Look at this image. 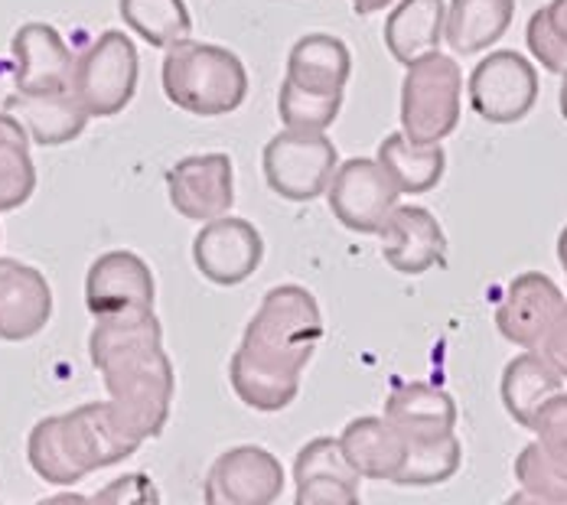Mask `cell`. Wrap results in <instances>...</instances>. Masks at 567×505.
<instances>
[{
	"instance_id": "6da1fadb",
	"label": "cell",
	"mask_w": 567,
	"mask_h": 505,
	"mask_svg": "<svg viewBox=\"0 0 567 505\" xmlns=\"http://www.w3.org/2000/svg\"><path fill=\"white\" fill-rule=\"evenodd\" d=\"M89 359L99 369L121 421L141 441L161 437L171 421L176 375L164 349V327L157 310L95 320L89 337Z\"/></svg>"
},
{
	"instance_id": "7a4b0ae2",
	"label": "cell",
	"mask_w": 567,
	"mask_h": 505,
	"mask_svg": "<svg viewBox=\"0 0 567 505\" xmlns=\"http://www.w3.org/2000/svg\"><path fill=\"white\" fill-rule=\"evenodd\" d=\"M144 441L121 421L112 401H89L33 424L27 463L50 486H75L85 476L137 453Z\"/></svg>"
},
{
	"instance_id": "3957f363",
	"label": "cell",
	"mask_w": 567,
	"mask_h": 505,
	"mask_svg": "<svg viewBox=\"0 0 567 505\" xmlns=\"http://www.w3.org/2000/svg\"><path fill=\"white\" fill-rule=\"evenodd\" d=\"M167 102L196 117H223L238 112L248 99V69L238 53L219 43L179 40L161 65Z\"/></svg>"
},
{
	"instance_id": "277c9868",
	"label": "cell",
	"mask_w": 567,
	"mask_h": 505,
	"mask_svg": "<svg viewBox=\"0 0 567 505\" xmlns=\"http://www.w3.org/2000/svg\"><path fill=\"white\" fill-rule=\"evenodd\" d=\"M323 339V313L317 297L303 284H278L265 293L251 313L241 349L265 365L300 375Z\"/></svg>"
},
{
	"instance_id": "5b68a950",
	"label": "cell",
	"mask_w": 567,
	"mask_h": 505,
	"mask_svg": "<svg viewBox=\"0 0 567 505\" xmlns=\"http://www.w3.org/2000/svg\"><path fill=\"white\" fill-rule=\"evenodd\" d=\"M463 72L447 53H427L404 65L401 79V131L421 144L447 141L460 124Z\"/></svg>"
},
{
	"instance_id": "8992f818",
	"label": "cell",
	"mask_w": 567,
	"mask_h": 505,
	"mask_svg": "<svg viewBox=\"0 0 567 505\" xmlns=\"http://www.w3.org/2000/svg\"><path fill=\"white\" fill-rule=\"evenodd\" d=\"M340 167L337 144L327 131L281 127L261 151V173L275 196L287 203H313L327 196L330 179Z\"/></svg>"
},
{
	"instance_id": "52a82bcc",
	"label": "cell",
	"mask_w": 567,
	"mask_h": 505,
	"mask_svg": "<svg viewBox=\"0 0 567 505\" xmlns=\"http://www.w3.org/2000/svg\"><path fill=\"white\" fill-rule=\"evenodd\" d=\"M141 59L124 30H105L85 53L75 56L72 92L92 117H114L137 95Z\"/></svg>"
},
{
	"instance_id": "ba28073f",
	"label": "cell",
	"mask_w": 567,
	"mask_h": 505,
	"mask_svg": "<svg viewBox=\"0 0 567 505\" xmlns=\"http://www.w3.org/2000/svg\"><path fill=\"white\" fill-rule=\"evenodd\" d=\"M470 109L489 124H518L538 102L535 62L515 50H496L483 56L466 82Z\"/></svg>"
},
{
	"instance_id": "9c48e42d",
	"label": "cell",
	"mask_w": 567,
	"mask_h": 505,
	"mask_svg": "<svg viewBox=\"0 0 567 505\" xmlns=\"http://www.w3.org/2000/svg\"><path fill=\"white\" fill-rule=\"evenodd\" d=\"M398 196L401 193L392 176L379 161L369 157L342 161L327 189V203L333 216L355 235H379L398 206Z\"/></svg>"
},
{
	"instance_id": "30bf717a",
	"label": "cell",
	"mask_w": 567,
	"mask_h": 505,
	"mask_svg": "<svg viewBox=\"0 0 567 505\" xmlns=\"http://www.w3.org/2000/svg\"><path fill=\"white\" fill-rule=\"evenodd\" d=\"M281 460L268 447L238 444L223 450L203 483L209 505H271L284 493Z\"/></svg>"
},
{
	"instance_id": "8fae6325",
	"label": "cell",
	"mask_w": 567,
	"mask_h": 505,
	"mask_svg": "<svg viewBox=\"0 0 567 505\" xmlns=\"http://www.w3.org/2000/svg\"><path fill=\"white\" fill-rule=\"evenodd\" d=\"M265 261V238L255 225L241 216H219L193 238V265L196 271L216 287H238Z\"/></svg>"
},
{
	"instance_id": "7c38bea8",
	"label": "cell",
	"mask_w": 567,
	"mask_h": 505,
	"mask_svg": "<svg viewBox=\"0 0 567 505\" xmlns=\"http://www.w3.org/2000/svg\"><path fill=\"white\" fill-rule=\"evenodd\" d=\"M157 303V281L151 265L134 251H105L85 275V307L95 320L151 313Z\"/></svg>"
},
{
	"instance_id": "4fadbf2b",
	"label": "cell",
	"mask_w": 567,
	"mask_h": 505,
	"mask_svg": "<svg viewBox=\"0 0 567 505\" xmlns=\"http://www.w3.org/2000/svg\"><path fill=\"white\" fill-rule=\"evenodd\" d=\"M171 206L193 223H213L235 206V164L228 154H193L167 169Z\"/></svg>"
},
{
	"instance_id": "5bb4252c",
	"label": "cell",
	"mask_w": 567,
	"mask_h": 505,
	"mask_svg": "<svg viewBox=\"0 0 567 505\" xmlns=\"http://www.w3.org/2000/svg\"><path fill=\"white\" fill-rule=\"evenodd\" d=\"M13 53V92L20 95H50L72 89L75 56L65 47L62 33L50 23H23L10 40Z\"/></svg>"
},
{
	"instance_id": "9a60e30c",
	"label": "cell",
	"mask_w": 567,
	"mask_h": 505,
	"mask_svg": "<svg viewBox=\"0 0 567 505\" xmlns=\"http://www.w3.org/2000/svg\"><path fill=\"white\" fill-rule=\"evenodd\" d=\"M382 258L392 271L417 278L441 265H447V235L431 209L424 206H401L385 219L382 231Z\"/></svg>"
},
{
	"instance_id": "2e32d148",
	"label": "cell",
	"mask_w": 567,
	"mask_h": 505,
	"mask_svg": "<svg viewBox=\"0 0 567 505\" xmlns=\"http://www.w3.org/2000/svg\"><path fill=\"white\" fill-rule=\"evenodd\" d=\"M561 303H565V293L548 275L522 271L518 278H512L503 303L496 307V330L518 349H538L548 327L555 323Z\"/></svg>"
},
{
	"instance_id": "e0dca14e",
	"label": "cell",
	"mask_w": 567,
	"mask_h": 505,
	"mask_svg": "<svg viewBox=\"0 0 567 505\" xmlns=\"http://www.w3.org/2000/svg\"><path fill=\"white\" fill-rule=\"evenodd\" d=\"M293 499L297 505H355L359 473L342 453L340 437H313L293 456Z\"/></svg>"
},
{
	"instance_id": "ac0fdd59",
	"label": "cell",
	"mask_w": 567,
	"mask_h": 505,
	"mask_svg": "<svg viewBox=\"0 0 567 505\" xmlns=\"http://www.w3.org/2000/svg\"><path fill=\"white\" fill-rule=\"evenodd\" d=\"M53 320V287L47 275L17 258H0V339L27 342Z\"/></svg>"
},
{
	"instance_id": "d6986e66",
	"label": "cell",
	"mask_w": 567,
	"mask_h": 505,
	"mask_svg": "<svg viewBox=\"0 0 567 505\" xmlns=\"http://www.w3.org/2000/svg\"><path fill=\"white\" fill-rule=\"evenodd\" d=\"M385 418L404 434L408 444H431L454 434L460 411L451 392L427 382H408L385 398Z\"/></svg>"
},
{
	"instance_id": "ffe728a7",
	"label": "cell",
	"mask_w": 567,
	"mask_h": 505,
	"mask_svg": "<svg viewBox=\"0 0 567 505\" xmlns=\"http://www.w3.org/2000/svg\"><path fill=\"white\" fill-rule=\"evenodd\" d=\"M3 112L20 117L30 141L40 144V147H62V144L75 141L92 121V114L85 112V105L75 99L72 89L50 92V95H20V92H13L3 102Z\"/></svg>"
},
{
	"instance_id": "44dd1931",
	"label": "cell",
	"mask_w": 567,
	"mask_h": 505,
	"mask_svg": "<svg viewBox=\"0 0 567 505\" xmlns=\"http://www.w3.org/2000/svg\"><path fill=\"white\" fill-rule=\"evenodd\" d=\"M349 75H352V53L333 33H307L287 53L284 79L293 82L297 89L337 95L346 89Z\"/></svg>"
},
{
	"instance_id": "7402d4cb",
	"label": "cell",
	"mask_w": 567,
	"mask_h": 505,
	"mask_svg": "<svg viewBox=\"0 0 567 505\" xmlns=\"http://www.w3.org/2000/svg\"><path fill=\"white\" fill-rule=\"evenodd\" d=\"M342 453L352 463V470L362 480H389L398 473L408 441L398 431L395 424L382 414H365V418H352L340 434Z\"/></svg>"
},
{
	"instance_id": "603a6c76",
	"label": "cell",
	"mask_w": 567,
	"mask_h": 505,
	"mask_svg": "<svg viewBox=\"0 0 567 505\" xmlns=\"http://www.w3.org/2000/svg\"><path fill=\"white\" fill-rule=\"evenodd\" d=\"M447 3L444 0H398L385 20L382 40L389 56L411 65L427 53H437L444 43Z\"/></svg>"
},
{
	"instance_id": "cb8c5ba5",
	"label": "cell",
	"mask_w": 567,
	"mask_h": 505,
	"mask_svg": "<svg viewBox=\"0 0 567 505\" xmlns=\"http://www.w3.org/2000/svg\"><path fill=\"white\" fill-rule=\"evenodd\" d=\"M561 385H565L561 372L538 349H525L503 369L499 394H503V404H506L512 421L518 427L532 431L535 414L545 408V401L565 392Z\"/></svg>"
},
{
	"instance_id": "d4e9b609",
	"label": "cell",
	"mask_w": 567,
	"mask_h": 505,
	"mask_svg": "<svg viewBox=\"0 0 567 505\" xmlns=\"http://www.w3.org/2000/svg\"><path fill=\"white\" fill-rule=\"evenodd\" d=\"M515 20V0H447L444 40L456 56H476L496 47Z\"/></svg>"
},
{
	"instance_id": "484cf974",
	"label": "cell",
	"mask_w": 567,
	"mask_h": 505,
	"mask_svg": "<svg viewBox=\"0 0 567 505\" xmlns=\"http://www.w3.org/2000/svg\"><path fill=\"white\" fill-rule=\"evenodd\" d=\"M375 161L392 176V183H395L401 196L431 193L444 179V173H447V151H444V144H421V141H411L404 131H392L379 144V157Z\"/></svg>"
},
{
	"instance_id": "4316f807",
	"label": "cell",
	"mask_w": 567,
	"mask_h": 505,
	"mask_svg": "<svg viewBox=\"0 0 567 505\" xmlns=\"http://www.w3.org/2000/svg\"><path fill=\"white\" fill-rule=\"evenodd\" d=\"M228 385L245 408L261 411V414H278L297 401L300 375L265 365L238 346L228 359Z\"/></svg>"
},
{
	"instance_id": "83f0119b",
	"label": "cell",
	"mask_w": 567,
	"mask_h": 505,
	"mask_svg": "<svg viewBox=\"0 0 567 505\" xmlns=\"http://www.w3.org/2000/svg\"><path fill=\"white\" fill-rule=\"evenodd\" d=\"M117 13L124 27L154 50H171L193 33L186 0H117Z\"/></svg>"
},
{
	"instance_id": "f1b7e54d",
	"label": "cell",
	"mask_w": 567,
	"mask_h": 505,
	"mask_svg": "<svg viewBox=\"0 0 567 505\" xmlns=\"http://www.w3.org/2000/svg\"><path fill=\"white\" fill-rule=\"evenodd\" d=\"M460 463H463V447L456 434L444 441H431V444H408L392 483L395 486H441L460 473Z\"/></svg>"
},
{
	"instance_id": "f546056e",
	"label": "cell",
	"mask_w": 567,
	"mask_h": 505,
	"mask_svg": "<svg viewBox=\"0 0 567 505\" xmlns=\"http://www.w3.org/2000/svg\"><path fill=\"white\" fill-rule=\"evenodd\" d=\"M30 134H3L0 137V213H13L30 203L37 193V167L30 157Z\"/></svg>"
},
{
	"instance_id": "4dcf8cb0",
	"label": "cell",
	"mask_w": 567,
	"mask_h": 505,
	"mask_svg": "<svg viewBox=\"0 0 567 505\" xmlns=\"http://www.w3.org/2000/svg\"><path fill=\"white\" fill-rule=\"evenodd\" d=\"M342 112V92L337 95H320L297 89L293 82H281L278 92V117L290 131H330Z\"/></svg>"
},
{
	"instance_id": "1f68e13d",
	"label": "cell",
	"mask_w": 567,
	"mask_h": 505,
	"mask_svg": "<svg viewBox=\"0 0 567 505\" xmlns=\"http://www.w3.org/2000/svg\"><path fill=\"white\" fill-rule=\"evenodd\" d=\"M515 483L522 486V496L515 499H535V503H567V473H561L545 450L535 444H525L515 456Z\"/></svg>"
},
{
	"instance_id": "d6a6232c",
	"label": "cell",
	"mask_w": 567,
	"mask_h": 505,
	"mask_svg": "<svg viewBox=\"0 0 567 505\" xmlns=\"http://www.w3.org/2000/svg\"><path fill=\"white\" fill-rule=\"evenodd\" d=\"M532 434H535L538 447L545 450V456L561 473H567V392H558L545 401V408L535 414Z\"/></svg>"
},
{
	"instance_id": "836d02e7",
	"label": "cell",
	"mask_w": 567,
	"mask_h": 505,
	"mask_svg": "<svg viewBox=\"0 0 567 505\" xmlns=\"http://www.w3.org/2000/svg\"><path fill=\"white\" fill-rule=\"evenodd\" d=\"M525 43H528V53L532 59L548 69L551 75H565L567 72V43L558 37L551 17H548V7H538L525 27Z\"/></svg>"
},
{
	"instance_id": "e575fe53",
	"label": "cell",
	"mask_w": 567,
	"mask_h": 505,
	"mask_svg": "<svg viewBox=\"0 0 567 505\" xmlns=\"http://www.w3.org/2000/svg\"><path fill=\"white\" fill-rule=\"evenodd\" d=\"M161 493L154 489V483L144 473H131L114 480L109 489L95 493V503H157Z\"/></svg>"
},
{
	"instance_id": "d590c367",
	"label": "cell",
	"mask_w": 567,
	"mask_h": 505,
	"mask_svg": "<svg viewBox=\"0 0 567 505\" xmlns=\"http://www.w3.org/2000/svg\"><path fill=\"white\" fill-rule=\"evenodd\" d=\"M538 352L561 372V379H567V300L561 303V310H558V317H555V323L548 327V333L542 339V346H538Z\"/></svg>"
},
{
	"instance_id": "8d00e7d4",
	"label": "cell",
	"mask_w": 567,
	"mask_h": 505,
	"mask_svg": "<svg viewBox=\"0 0 567 505\" xmlns=\"http://www.w3.org/2000/svg\"><path fill=\"white\" fill-rule=\"evenodd\" d=\"M545 7H548V17H551L558 37L567 43V0H551V3H545Z\"/></svg>"
},
{
	"instance_id": "74e56055",
	"label": "cell",
	"mask_w": 567,
	"mask_h": 505,
	"mask_svg": "<svg viewBox=\"0 0 567 505\" xmlns=\"http://www.w3.org/2000/svg\"><path fill=\"white\" fill-rule=\"evenodd\" d=\"M349 3H352V10H355V13H362V17H365V13H379V10L392 7L395 0H349Z\"/></svg>"
},
{
	"instance_id": "f35d334b",
	"label": "cell",
	"mask_w": 567,
	"mask_h": 505,
	"mask_svg": "<svg viewBox=\"0 0 567 505\" xmlns=\"http://www.w3.org/2000/svg\"><path fill=\"white\" fill-rule=\"evenodd\" d=\"M17 131H27V127L20 124V117H13L10 112H0V137H3V134H17Z\"/></svg>"
},
{
	"instance_id": "ab89813d",
	"label": "cell",
	"mask_w": 567,
	"mask_h": 505,
	"mask_svg": "<svg viewBox=\"0 0 567 505\" xmlns=\"http://www.w3.org/2000/svg\"><path fill=\"white\" fill-rule=\"evenodd\" d=\"M558 261H561V271H565L567 278V225L561 228V235H558Z\"/></svg>"
},
{
	"instance_id": "60d3db41",
	"label": "cell",
	"mask_w": 567,
	"mask_h": 505,
	"mask_svg": "<svg viewBox=\"0 0 567 505\" xmlns=\"http://www.w3.org/2000/svg\"><path fill=\"white\" fill-rule=\"evenodd\" d=\"M558 105H561V117L567 121V72L561 75V95H558Z\"/></svg>"
}]
</instances>
